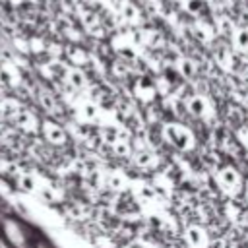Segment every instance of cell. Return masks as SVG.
<instances>
[{
	"instance_id": "1",
	"label": "cell",
	"mask_w": 248,
	"mask_h": 248,
	"mask_svg": "<svg viewBox=\"0 0 248 248\" xmlns=\"http://www.w3.org/2000/svg\"><path fill=\"white\" fill-rule=\"evenodd\" d=\"M161 136L176 151L186 153V151H192L196 147V136H194V132L188 126L180 124V122H165L161 126Z\"/></svg>"
},
{
	"instance_id": "9",
	"label": "cell",
	"mask_w": 248,
	"mask_h": 248,
	"mask_svg": "<svg viewBox=\"0 0 248 248\" xmlns=\"http://www.w3.org/2000/svg\"><path fill=\"white\" fill-rule=\"evenodd\" d=\"M43 134H45V138H46L50 143L60 145V143L66 141V132H64L58 124H54V122H45V124H43Z\"/></svg>"
},
{
	"instance_id": "12",
	"label": "cell",
	"mask_w": 248,
	"mask_h": 248,
	"mask_svg": "<svg viewBox=\"0 0 248 248\" xmlns=\"http://www.w3.org/2000/svg\"><path fill=\"white\" fill-rule=\"evenodd\" d=\"M19 188H23V190H27V192H31V190L35 188V180H33L31 176H27V174H23V176H19Z\"/></svg>"
},
{
	"instance_id": "5",
	"label": "cell",
	"mask_w": 248,
	"mask_h": 248,
	"mask_svg": "<svg viewBox=\"0 0 248 248\" xmlns=\"http://www.w3.org/2000/svg\"><path fill=\"white\" fill-rule=\"evenodd\" d=\"M118 17L124 25H143V16H141V8L134 2V0H120L118 2Z\"/></svg>"
},
{
	"instance_id": "2",
	"label": "cell",
	"mask_w": 248,
	"mask_h": 248,
	"mask_svg": "<svg viewBox=\"0 0 248 248\" xmlns=\"http://www.w3.org/2000/svg\"><path fill=\"white\" fill-rule=\"evenodd\" d=\"M2 236L6 238V242L12 248H29V232L25 229V225L19 219L14 217H6L2 221Z\"/></svg>"
},
{
	"instance_id": "10",
	"label": "cell",
	"mask_w": 248,
	"mask_h": 248,
	"mask_svg": "<svg viewBox=\"0 0 248 248\" xmlns=\"http://www.w3.org/2000/svg\"><path fill=\"white\" fill-rule=\"evenodd\" d=\"M174 66H176V72H178L184 79H192V78H196V74H198V64H196L192 58H188V56H180Z\"/></svg>"
},
{
	"instance_id": "4",
	"label": "cell",
	"mask_w": 248,
	"mask_h": 248,
	"mask_svg": "<svg viewBox=\"0 0 248 248\" xmlns=\"http://www.w3.org/2000/svg\"><path fill=\"white\" fill-rule=\"evenodd\" d=\"M184 107H186V110H188L194 118H202V120L211 118L213 112H215L211 99H209L207 95H203V93H194V95H190V97L184 101Z\"/></svg>"
},
{
	"instance_id": "3",
	"label": "cell",
	"mask_w": 248,
	"mask_h": 248,
	"mask_svg": "<svg viewBox=\"0 0 248 248\" xmlns=\"http://www.w3.org/2000/svg\"><path fill=\"white\" fill-rule=\"evenodd\" d=\"M215 180H217V186L221 188V192H225L229 196H236L242 190V176L231 165L221 167L217 170V174H215Z\"/></svg>"
},
{
	"instance_id": "6",
	"label": "cell",
	"mask_w": 248,
	"mask_h": 248,
	"mask_svg": "<svg viewBox=\"0 0 248 248\" xmlns=\"http://www.w3.org/2000/svg\"><path fill=\"white\" fill-rule=\"evenodd\" d=\"M184 240L190 248H207L209 246V234L200 225H190L184 231Z\"/></svg>"
},
{
	"instance_id": "7",
	"label": "cell",
	"mask_w": 248,
	"mask_h": 248,
	"mask_svg": "<svg viewBox=\"0 0 248 248\" xmlns=\"http://www.w3.org/2000/svg\"><path fill=\"white\" fill-rule=\"evenodd\" d=\"M190 29H192V33H194L202 43H211V41L217 37V31H215L213 23L205 21L203 16H202V17H194V23L190 25Z\"/></svg>"
},
{
	"instance_id": "11",
	"label": "cell",
	"mask_w": 248,
	"mask_h": 248,
	"mask_svg": "<svg viewBox=\"0 0 248 248\" xmlns=\"http://www.w3.org/2000/svg\"><path fill=\"white\" fill-rule=\"evenodd\" d=\"M66 81H68L72 87H76V89H81V87H85V83H87V78H85L83 70H79V68H70V70L66 72Z\"/></svg>"
},
{
	"instance_id": "13",
	"label": "cell",
	"mask_w": 248,
	"mask_h": 248,
	"mask_svg": "<svg viewBox=\"0 0 248 248\" xmlns=\"http://www.w3.org/2000/svg\"><path fill=\"white\" fill-rule=\"evenodd\" d=\"M236 138H238V141L248 149V128H242V130H238V134H236Z\"/></svg>"
},
{
	"instance_id": "8",
	"label": "cell",
	"mask_w": 248,
	"mask_h": 248,
	"mask_svg": "<svg viewBox=\"0 0 248 248\" xmlns=\"http://www.w3.org/2000/svg\"><path fill=\"white\" fill-rule=\"evenodd\" d=\"M182 12H186L190 17H202L205 14V0H176Z\"/></svg>"
}]
</instances>
